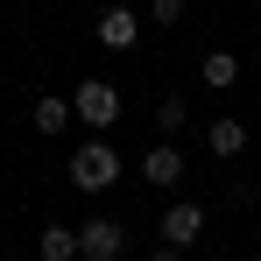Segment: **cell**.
Segmentation results:
<instances>
[{
	"mask_svg": "<svg viewBox=\"0 0 261 261\" xmlns=\"http://www.w3.org/2000/svg\"><path fill=\"white\" fill-rule=\"evenodd\" d=\"M113 176H120L113 141H78V155H71V184H78V191H106Z\"/></svg>",
	"mask_w": 261,
	"mask_h": 261,
	"instance_id": "obj_1",
	"label": "cell"
},
{
	"mask_svg": "<svg viewBox=\"0 0 261 261\" xmlns=\"http://www.w3.org/2000/svg\"><path fill=\"white\" fill-rule=\"evenodd\" d=\"M71 113H78L85 127H113V120H120V92H113V78H78Z\"/></svg>",
	"mask_w": 261,
	"mask_h": 261,
	"instance_id": "obj_2",
	"label": "cell"
},
{
	"mask_svg": "<svg viewBox=\"0 0 261 261\" xmlns=\"http://www.w3.org/2000/svg\"><path fill=\"white\" fill-rule=\"evenodd\" d=\"M120 247H127L120 219H85L78 226V261H120Z\"/></svg>",
	"mask_w": 261,
	"mask_h": 261,
	"instance_id": "obj_3",
	"label": "cell"
},
{
	"mask_svg": "<svg viewBox=\"0 0 261 261\" xmlns=\"http://www.w3.org/2000/svg\"><path fill=\"white\" fill-rule=\"evenodd\" d=\"M198 233H205V205L198 198H176L170 212H163V247H191Z\"/></svg>",
	"mask_w": 261,
	"mask_h": 261,
	"instance_id": "obj_4",
	"label": "cell"
},
{
	"mask_svg": "<svg viewBox=\"0 0 261 261\" xmlns=\"http://www.w3.org/2000/svg\"><path fill=\"white\" fill-rule=\"evenodd\" d=\"M134 29H141L134 7H106V14H99V43L106 49H134Z\"/></svg>",
	"mask_w": 261,
	"mask_h": 261,
	"instance_id": "obj_5",
	"label": "cell"
},
{
	"mask_svg": "<svg viewBox=\"0 0 261 261\" xmlns=\"http://www.w3.org/2000/svg\"><path fill=\"white\" fill-rule=\"evenodd\" d=\"M198 78H205L212 92H233V85H240V57H233V49H212V57L198 64Z\"/></svg>",
	"mask_w": 261,
	"mask_h": 261,
	"instance_id": "obj_6",
	"label": "cell"
},
{
	"mask_svg": "<svg viewBox=\"0 0 261 261\" xmlns=\"http://www.w3.org/2000/svg\"><path fill=\"white\" fill-rule=\"evenodd\" d=\"M141 176H148V184H184V155L163 141V148H148V155H141Z\"/></svg>",
	"mask_w": 261,
	"mask_h": 261,
	"instance_id": "obj_7",
	"label": "cell"
},
{
	"mask_svg": "<svg viewBox=\"0 0 261 261\" xmlns=\"http://www.w3.org/2000/svg\"><path fill=\"white\" fill-rule=\"evenodd\" d=\"M205 148H212V155H240V148H247V120H233V113H226V120H212Z\"/></svg>",
	"mask_w": 261,
	"mask_h": 261,
	"instance_id": "obj_8",
	"label": "cell"
},
{
	"mask_svg": "<svg viewBox=\"0 0 261 261\" xmlns=\"http://www.w3.org/2000/svg\"><path fill=\"white\" fill-rule=\"evenodd\" d=\"M29 127H36V134H64V127H71V99H36Z\"/></svg>",
	"mask_w": 261,
	"mask_h": 261,
	"instance_id": "obj_9",
	"label": "cell"
},
{
	"mask_svg": "<svg viewBox=\"0 0 261 261\" xmlns=\"http://www.w3.org/2000/svg\"><path fill=\"white\" fill-rule=\"evenodd\" d=\"M36 254H43V261H78V233H71V226H43Z\"/></svg>",
	"mask_w": 261,
	"mask_h": 261,
	"instance_id": "obj_10",
	"label": "cell"
},
{
	"mask_svg": "<svg viewBox=\"0 0 261 261\" xmlns=\"http://www.w3.org/2000/svg\"><path fill=\"white\" fill-rule=\"evenodd\" d=\"M184 7L191 0H155V21H184Z\"/></svg>",
	"mask_w": 261,
	"mask_h": 261,
	"instance_id": "obj_11",
	"label": "cell"
},
{
	"mask_svg": "<svg viewBox=\"0 0 261 261\" xmlns=\"http://www.w3.org/2000/svg\"><path fill=\"white\" fill-rule=\"evenodd\" d=\"M148 261H184V254H176V247H155V254H148Z\"/></svg>",
	"mask_w": 261,
	"mask_h": 261,
	"instance_id": "obj_12",
	"label": "cell"
},
{
	"mask_svg": "<svg viewBox=\"0 0 261 261\" xmlns=\"http://www.w3.org/2000/svg\"><path fill=\"white\" fill-rule=\"evenodd\" d=\"M254 261H261V247H254Z\"/></svg>",
	"mask_w": 261,
	"mask_h": 261,
	"instance_id": "obj_13",
	"label": "cell"
}]
</instances>
